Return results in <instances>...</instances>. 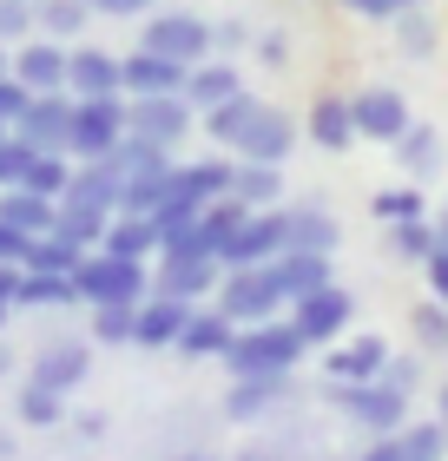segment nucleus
Wrapping results in <instances>:
<instances>
[{"label": "nucleus", "mask_w": 448, "mask_h": 461, "mask_svg": "<svg viewBox=\"0 0 448 461\" xmlns=\"http://www.w3.org/2000/svg\"><path fill=\"white\" fill-rule=\"evenodd\" d=\"M304 349H310V343L297 337V323H290V317H284V323L270 317V323H244L218 363L231 369V383H238V375H290Z\"/></svg>", "instance_id": "f257e3e1"}, {"label": "nucleus", "mask_w": 448, "mask_h": 461, "mask_svg": "<svg viewBox=\"0 0 448 461\" xmlns=\"http://www.w3.org/2000/svg\"><path fill=\"white\" fill-rule=\"evenodd\" d=\"M211 303L244 330V323H270L277 310H290V290H284V277H277V264H251V270H224Z\"/></svg>", "instance_id": "f03ea898"}, {"label": "nucleus", "mask_w": 448, "mask_h": 461, "mask_svg": "<svg viewBox=\"0 0 448 461\" xmlns=\"http://www.w3.org/2000/svg\"><path fill=\"white\" fill-rule=\"evenodd\" d=\"M73 290H79V303H145L152 297V277H145V264H133V258L87 250L79 270H73Z\"/></svg>", "instance_id": "7ed1b4c3"}, {"label": "nucleus", "mask_w": 448, "mask_h": 461, "mask_svg": "<svg viewBox=\"0 0 448 461\" xmlns=\"http://www.w3.org/2000/svg\"><path fill=\"white\" fill-rule=\"evenodd\" d=\"M191 113L185 106V93H145V99H125V132L145 139V145H159V152H178L185 132H191Z\"/></svg>", "instance_id": "20e7f679"}, {"label": "nucleus", "mask_w": 448, "mask_h": 461, "mask_svg": "<svg viewBox=\"0 0 448 461\" xmlns=\"http://www.w3.org/2000/svg\"><path fill=\"white\" fill-rule=\"evenodd\" d=\"M290 323H297V337H304L310 349H324L336 337H350V323H356V297L343 284H324V290H304V297L290 303Z\"/></svg>", "instance_id": "39448f33"}, {"label": "nucleus", "mask_w": 448, "mask_h": 461, "mask_svg": "<svg viewBox=\"0 0 448 461\" xmlns=\"http://www.w3.org/2000/svg\"><path fill=\"white\" fill-rule=\"evenodd\" d=\"M284 250H290V212H284V204H270V212H251L238 224V238L218 250V264L224 270H251V264H277Z\"/></svg>", "instance_id": "423d86ee"}, {"label": "nucleus", "mask_w": 448, "mask_h": 461, "mask_svg": "<svg viewBox=\"0 0 448 461\" xmlns=\"http://www.w3.org/2000/svg\"><path fill=\"white\" fill-rule=\"evenodd\" d=\"M125 145V99H73V158H113Z\"/></svg>", "instance_id": "0eeeda50"}, {"label": "nucleus", "mask_w": 448, "mask_h": 461, "mask_svg": "<svg viewBox=\"0 0 448 461\" xmlns=\"http://www.w3.org/2000/svg\"><path fill=\"white\" fill-rule=\"evenodd\" d=\"M139 47L159 59H178V67H198V59H211V27L198 14H145Z\"/></svg>", "instance_id": "6e6552de"}, {"label": "nucleus", "mask_w": 448, "mask_h": 461, "mask_svg": "<svg viewBox=\"0 0 448 461\" xmlns=\"http://www.w3.org/2000/svg\"><path fill=\"white\" fill-rule=\"evenodd\" d=\"M336 402H343V415H356L370 435H402L409 429V395L389 389L376 375V383H336Z\"/></svg>", "instance_id": "1a4fd4ad"}, {"label": "nucleus", "mask_w": 448, "mask_h": 461, "mask_svg": "<svg viewBox=\"0 0 448 461\" xmlns=\"http://www.w3.org/2000/svg\"><path fill=\"white\" fill-rule=\"evenodd\" d=\"M350 119H356V139H376V145H396L416 125L409 99H402L396 86H356L350 93Z\"/></svg>", "instance_id": "9d476101"}, {"label": "nucleus", "mask_w": 448, "mask_h": 461, "mask_svg": "<svg viewBox=\"0 0 448 461\" xmlns=\"http://www.w3.org/2000/svg\"><path fill=\"white\" fill-rule=\"evenodd\" d=\"M14 139H27L33 152H67V139H73V93H33L27 113L14 119Z\"/></svg>", "instance_id": "9b49d317"}, {"label": "nucleus", "mask_w": 448, "mask_h": 461, "mask_svg": "<svg viewBox=\"0 0 448 461\" xmlns=\"http://www.w3.org/2000/svg\"><path fill=\"white\" fill-rule=\"evenodd\" d=\"M297 152V119L277 113V106H258L244 125V139L231 145V158H251V165H284Z\"/></svg>", "instance_id": "f8f14e48"}, {"label": "nucleus", "mask_w": 448, "mask_h": 461, "mask_svg": "<svg viewBox=\"0 0 448 461\" xmlns=\"http://www.w3.org/2000/svg\"><path fill=\"white\" fill-rule=\"evenodd\" d=\"M7 73H14L27 93H67V47L33 33V40H20V47L7 53Z\"/></svg>", "instance_id": "ddd939ff"}, {"label": "nucleus", "mask_w": 448, "mask_h": 461, "mask_svg": "<svg viewBox=\"0 0 448 461\" xmlns=\"http://www.w3.org/2000/svg\"><path fill=\"white\" fill-rule=\"evenodd\" d=\"M93 375V343H79V337H59V343H47L33 356V375L27 383H40V389H53V395H73L79 383Z\"/></svg>", "instance_id": "4468645a"}, {"label": "nucleus", "mask_w": 448, "mask_h": 461, "mask_svg": "<svg viewBox=\"0 0 448 461\" xmlns=\"http://www.w3.org/2000/svg\"><path fill=\"white\" fill-rule=\"evenodd\" d=\"M67 93L73 99H125L119 59L105 47H67Z\"/></svg>", "instance_id": "2eb2a0df"}, {"label": "nucleus", "mask_w": 448, "mask_h": 461, "mask_svg": "<svg viewBox=\"0 0 448 461\" xmlns=\"http://www.w3.org/2000/svg\"><path fill=\"white\" fill-rule=\"evenodd\" d=\"M185 317H191L185 297H165V290H152V297L133 310V343H139V349H178Z\"/></svg>", "instance_id": "dca6fc26"}, {"label": "nucleus", "mask_w": 448, "mask_h": 461, "mask_svg": "<svg viewBox=\"0 0 448 461\" xmlns=\"http://www.w3.org/2000/svg\"><path fill=\"white\" fill-rule=\"evenodd\" d=\"M382 363H389V343L382 337H336V349H324L330 383H376Z\"/></svg>", "instance_id": "f3484780"}, {"label": "nucleus", "mask_w": 448, "mask_h": 461, "mask_svg": "<svg viewBox=\"0 0 448 461\" xmlns=\"http://www.w3.org/2000/svg\"><path fill=\"white\" fill-rule=\"evenodd\" d=\"M185 73L191 67H178V59H159V53H125L119 59V86H125V99H145V93H185Z\"/></svg>", "instance_id": "a211bd4d"}, {"label": "nucleus", "mask_w": 448, "mask_h": 461, "mask_svg": "<svg viewBox=\"0 0 448 461\" xmlns=\"http://www.w3.org/2000/svg\"><path fill=\"white\" fill-rule=\"evenodd\" d=\"M218 277H224L218 258H159V284H152V290L198 303V297H218Z\"/></svg>", "instance_id": "6ab92c4d"}, {"label": "nucleus", "mask_w": 448, "mask_h": 461, "mask_svg": "<svg viewBox=\"0 0 448 461\" xmlns=\"http://www.w3.org/2000/svg\"><path fill=\"white\" fill-rule=\"evenodd\" d=\"M231 337H238V323H231L218 303H191V317L178 330V356H224Z\"/></svg>", "instance_id": "aec40b11"}, {"label": "nucleus", "mask_w": 448, "mask_h": 461, "mask_svg": "<svg viewBox=\"0 0 448 461\" xmlns=\"http://www.w3.org/2000/svg\"><path fill=\"white\" fill-rule=\"evenodd\" d=\"M119 192H125V178H119V165H113V158H73V185H67V198H73V204L119 212Z\"/></svg>", "instance_id": "412c9836"}, {"label": "nucleus", "mask_w": 448, "mask_h": 461, "mask_svg": "<svg viewBox=\"0 0 448 461\" xmlns=\"http://www.w3.org/2000/svg\"><path fill=\"white\" fill-rule=\"evenodd\" d=\"M231 93H244V79L231 59H198V67L185 73V106L191 113H211V106H224Z\"/></svg>", "instance_id": "4be33fe9"}, {"label": "nucleus", "mask_w": 448, "mask_h": 461, "mask_svg": "<svg viewBox=\"0 0 448 461\" xmlns=\"http://www.w3.org/2000/svg\"><path fill=\"white\" fill-rule=\"evenodd\" d=\"M231 165L238 158H198V165H172V192L191 204H211V198H231Z\"/></svg>", "instance_id": "5701e85b"}, {"label": "nucleus", "mask_w": 448, "mask_h": 461, "mask_svg": "<svg viewBox=\"0 0 448 461\" xmlns=\"http://www.w3.org/2000/svg\"><path fill=\"white\" fill-rule=\"evenodd\" d=\"M53 218H59V204H53V198H40V192H27V185L0 192V224H14L20 238H47Z\"/></svg>", "instance_id": "b1692460"}, {"label": "nucleus", "mask_w": 448, "mask_h": 461, "mask_svg": "<svg viewBox=\"0 0 448 461\" xmlns=\"http://www.w3.org/2000/svg\"><path fill=\"white\" fill-rule=\"evenodd\" d=\"M159 224L152 218H133V212H113V224H105V244L99 250H113V258H133V264H145V258H159Z\"/></svg>", "instance_id": "393cba45"}, {"label": "nucleus", "mask_w": 448, "mask_h": 461, "mask_svg": "<svg viewBox=\"0 0 448 461\" xmlns=\"http://www.w3.org/2000/svg\"><path fill=\"white\" fill-rule=\"evenodd\" d=\"M277 192H284V165H251V158L231 165V198H238L244 212H270Z\"/></svg>", "instance_id": "a878e982"}, {"label": "nucleus", "mask_w": 448, "mask_h": 461, "mask_svg": "<svg viewBox=\"0 0 448 461\" xmlns=\"http://www.w3.org/2000/svg\"><path fill=\"white\" fill-rule=\"evenodd\" d=\"M290 212V250H316V258H330L336 244H343V230L324 204H284Z\"/></svg>", "instance_id": "bb28decb"}, {"label": "nucleus", "mask_w": 448, "mask_h": 461, "mask_svg": "<svg viewBox=\"0 0 448 461\" xmlns=\"http://www.w3.org/2000/svg\"><path fill=\"white\" fill-rule=\"evenodd\" d=\"M87 20H93L87 0H33V33L40 40H59V47H67V40L87 33Z\"/></svg>", "instance_id": "cd10ccee"}, {"label": "nucleus", "mask_w": 448, "mask_h": 461, "mask_svg": "<svg viewBox=\"0 0 448 461\" xmlns=\"http://www.w3.org/2000/svg\"><path fill=\"white\" fill-rule=\"evenodd\" d=\"M165 198H172V165H152V172H133V178H125L119 212H133V218H159V212H165Z\"/></svg>", "instance_id": "c85d7f7f"}, {"label": "nucleus", "mask_w": 448, "mask_h": 461, "mask_svg": "<svg viewBox=\"0 0 448 461\" xmlns=\"http://www.w3.org/2000/svg\"><path fill=\"white\" fill-rule=\"evenodd\" d=\"M310 139L324 145V152H350L356 145V119H350V99H316L310 106Z\"/></svg>", "instance_id": "c756f323"}, {"label": "nucleus", "mask_w": 448, "mask_h": 461, "mask_svg": "<svg viewBox=\"0 0 448 461\" xmlns=\"http://www.w3.org/2000/svg\"><path fill=\"white\" fill-rule=\"evenodd\" d=\"M105 224H113V212H99V204H73V198H59V218H53V230L67 244H79V250H99L105 244Z\"/></svg>", "instance_id": "7c9ffc66"}, {"label": "nucleus", "mask_w": 448, "mask_h": 461, "mask_svg": "<svg viewBox=\"0 0 448 461\" xmlns=\"http://www.w3.org/2000/svg\"><path fill=\"white\" fill-rule=\"evenodd\" d=\"M396 158H402L409 178H435L442 172V132L435 125H409V132L396 139Z\"/></svg>", "instance_id": "2f4dec72"}, {"label": "nucleus", "mask_w": 448, "mask_h": 461, "mask_svg": "<svg viewBox=\"0 0 448 461\" xmlns=\"http://www.w3.org/2000/svg\"><path fill=\"white\" fill-rule=\"evenodd\" d=\"M258 106H264V99L251 93V86H244V93H231L224 106H211V113H205V132H211V139H218L224 152H231V145L244 139V125H251V113H258Z\"/></svg>", "instance_id": "473e14b6"}, {"label": "nucleus", "mask_w": 448, "mask_h": 461, "mask_svg": "<svg viewBox=\"0 0 448 461\" xmlns=\"http://www.w3.org/2000/svg\"><path fill=\"white\" fill-rule=\"evenodd\" d=\"M277 277H284L290 303L304 297V290H324V284H336V277H330V258H316V250H284V258H277Z\"/></svg>", "instance_id": "72a5a7b5"}, {"label": "nucleus", "mask_w": 448, "mask_h": 461, "mask_svg": "<svg viewBox=\"0 0 448 461\" xmlns=\"http://www.w3.org/2000/svg\"><path fill=\"white\" fill-rule=\"evenodd\" d=\"M79 258H87L79 244H67L59 230H47V238H27V258H20V270H53V277H73Z\"/></svg>", "instance_id": "f704fd0d"}, {"label": "nucleus", "mask_w": 448, "mask_h": 461, "mask_svg": "<svg viewBox=\"0 0 448 461\" xmlns=\"http://www.w3.org/2000/svg\"><path fill=\"white\" fill-rule=\"evenodd\" d=\"M14 303H33V310H67L79 303L73 277H53V270H20V297Z\"/></svg>", "instance_id": "c9c22d12"}, {"label": "nucleus", "mask_w": 448, "mask_h": 461, "mask_svg": "<svg viewBox=\"0 0 448 461\" xmlns=\"http://www.w3.org/2000/svg\"><path fill=\"white\" fill-rule=\"evenodd\" d=\"M20 185L59 204V198H67V185H73V158L67 152H33V165H27V178H20Z\"/></svg>", "instance_id": "e433bc0d"}, {"label": "nucleus", "mask_w": 448, "mask_h": 461, "mask_svg": "<svg viewBox=\"0 0 448 461\" xmlns=\"http://www.w3.org/2000/svg\"><path fill=\"white\" fill-rule=\"evenodd\" d=\"M277 395H284V375H238V389H231V415L251 422V415H264Z\"/></svg>", "instance_id": "4c0bfd02"}, {"label": "nucleus", "mask_w": 448, "mask_h": 461, "mask_svg": "<svg viewBox=\"0 0 448 461\" xmlns=\"http://www.w3.org/2000/svg\"><path fill=\"white\" fill-rule=\"evenodd\" d=\"M133 310L139 303H93V343L99 349H125L133 343Z\"/></svg>", "instance_id": "58836bf2"}, {"label": "nucleus", "mask_w": 448, "mask_h": 461, "mask_svg": "<svg viewBox=\"0 0 448 461\" xmlns=\"http://www.w3.org/2000/svg\"><path fill=\"white\" fill-rule=\"evenodd\" d=\"M396 448H402V461H442L448 455V429L442 422H409L396 435Z\"/></svg>", "instance_id": "ea45409f"}, {"label": "nucleus", "mask_w": 448, "mask_h": 461, "mask_svg": "<svg viewBox=\"0 0 448 461\" xmlns=\"http://www.w3.org/2000/svg\"><path fill=\"white\" fill-rule=\"evenodd\" d=\"M396 20H402V27H396V47L409 53V59H429V53H435V20L422 14V7H402Z\"/></svg>", "instance_id": "a19ab883"}, {"label": "nucleus", "mask_w": 448, "mask_h": 461, "mask_svg": "<svg viewBox=\"0 0 448 461\" xmlns=\"http://www.w3.org/2000/svg\"><path fill=\"white\" fill-rule=\"evenodd\" d=\"M59 415H67V395H53V389H40V383L20 389V422H27V429H53Z\"/></svg>", "instance_id": "79ce46f5"}, {"label": "nucleus", "mask_w": 448, "mask_h": 461, "mask_svg": "<svg viewBox=\"0 0 448 461\" xmlns=\"http://www.w3.org/2000/svg\"><path fill=\"white\" fill-rule=\"evenodd\" d=\"M389 244H396V258H416V264H429V258H435V224L409 218V224H396V230H389Z\"/></svg>", "instance_id": "37998d69"}, {"label": "nucleus", "mask_w": 448, "mask_h": 461, "mask_svg": "<svg viewBox=\"0 0 448 461\" xmlns=\"http://www.w3.org/2000/svg\"><path fill=\"white\" fill-rule=\"evenodd\" d=\"M20 40H33V0H0V47H20Z\"/></svg>", "instance_id": "c03bdc74"}, {"label": "nucleus", "mask_w": 448, "mask_h": 461, "mask_svg": "<svg viewBox=\"0 0 448 461\" xmlns=\"http://www.w3.org/2000/svg\"><path fill=\"white\" fill-rule=\"evenodd\" d=\"M376 218H382V224L422 218V192H416V185H402V192H376Z\"/></svg>", "instance_id": "a18cd8bd"}, {"label": "nucleus", "mask_w": 448, "mask_h": 461, "mask_svg": "<svg viewBox=\"0 0 448 461\" xmlns=\"http://www.w3.org/2000/svg\"><path fill=\"white\" fill-rule=\"evenodd\" d=\"M27 165H33V145L7 132V139H0V192H14V185L27 178Z\"/></svg>", "instance_id": "49530a36"}, {"label": "nucleus", "mask_w": 448, "mask_h": 461, "mask_svg": "<svg viewBox=\"0 0 448 461\" xmlns=\"http://www.w3.org/2000/svg\"><path fill=\"white\" fill-rule=\"evenodd\" d=\"M27 99H33V93H27V86H20V79H14V73H0V125H14L20 113H27Z\"/></svg>", "instance_id": "de8ad7c7"}, {"label": "nucleus", "mask_w": 448, "mask_h": 461, "mask_svg": "<svg viewBox=\"0 0 448 461\" xmlns=\"http://www.w3.org/2000/svg\"><path fill=\"white\" fill-rule=\"evenodd\" d=\"M416 330H422L429 343H448V303H435V297H429V303L416 310Z\"/></svg>", "instance_id": "09e8293b"}, {"label": "nucleus", "mask_w": 448, "mask_h": 461, "mask_svg": "<svg viewBox=\"0 0 448 461\" xmlns=\"http://www.w3.org/2000/svg\"><path fill=\"white\" fill-rule=\"evenodd\" d=\"M251 47V27L244 20H224V27H211V53H244Z\"/></svg>", "instance_id": "8fccbe9b"}, {"label": "nucleus", "mask_w": 448, "mask_h": 461, "mask_svg": "<svg viewBox=\"0 0 448 461\" xmlns=\"http://www.w3.org/2000/svg\"><path fill=\"white\" fill-rule=\"evenodd\" d=\"M416 375H422V369H416V356H396V349H389V363H382V383L409 395V389H416Z\"/></svg>", "instance_id": "3c124183"}, {"label": "nucleus", "mask_w": 448, "mask_h": 461, "mask_svg": "<svg viewBox=\"0 0 448 461\" xmlns=\"http://www.w3.org/2000/svg\"><path fill=\"white\" fill-rule=\"evenodd\" d=\"M87 7L105 20H139V14H152V0H87Z\"/></svg>", "instance_id": "603ef678"}, {"label": "nucleus", "mask_w": 448, "mask_h": 461, "mask_svg": "<svg viewBox=\"0 0 448 461\" xmlns=\"http://www.w3.org/2000/svg\"><path fill=\"white\" fill-rule=\"evenodd\" d=\"M429 297L448 303V244H435V258H429Z\"/></svg>", "instance_id": "864d4df0"}, {"label": "nucleus", "mask_w": 448, "mask_h": 461, "mask_svg": "<svg viewBox=\"0 0 448 461\" xmlns=\"http://www.w3.org/2000/svg\"><path fill=\"white\" fill-rule=\"evenodd\" d=\"M20 258H27V238L14 224H0V264H20Z\"/></svg>", "instance_id": "5fc2aeb1"}, {"label": "nucleus", "mask_w": 448, "mask_h": 461, "mask_svg": "<svg viewBox=\"0 0 448 461\" xmlns=\"http://www.w3.org/2000/svg\"><path fill=\"white\" fill-rule=\"evenodd\" d=\"M343 7L370 14V20H389V14H402V0H343Z\"/></svg>", "instance_id": "6e6d98bb"}, {"label": "nucleus", "mask_w": 448, "mask_h": 461, "mask_svg": "<svg viewBox=\"0 0 448 461\" xmlns=\"http://www.w3.org/2000/svg\"><path fill=\"white\" fill-rule=\"evenodd\" d=\"M435 244H448V204H442V218H435Z\"/></svg>", "instance_id": "4d7b16f0"}, {"label": "nucleus", "mask_w": 448, "mask_h": 461, "mask_svg": "<svg viewBox=\"0 0 448 461\" xmlns=\"http://www.w3.org/2000/svg\"><path fill=\"white\" fill-rule=\"evenodd\" d=\"M442 429H448V383H442Z\"/></svg>", "instance_id": "13d9d810"}, {"label": "nucleus", "mask_w": 448, "mask_h": 461, "mask_svg": "<svg viewBox=\"0 0 448 461\" xmlns=\"http://www.w3.org/2000/svg\"><path fill=\"white\" fill-rule=\"evenodd\" d=\"M0 375H7V349H0Z\"/></svg>", "instance_id": "bf43d9fd"}, {"label": "nucleus", "mask_w": 448, "mask_h": 461, "mask_svg": "<svg viewBox=\"0 0 448 461\" xmlns=\"http://www.w3.org/2000/svg\"><path fill=\"white\" fill-rule=\"evenodd\" d=\"M0 73H7V47H0Z\"/></svg>", "instance_id": "052dcab7"}, {"label": "nucleus", "mask_w": 448, "mask_h": 461, "mask_svg": "<svg viewBox=\"0 0 448 461\" xmlns=\"http://www.w3.org/2000/svg\"><path fill=\"white\" fill-rule=\"evenodd\" d=\"M7 132H14V125H0V139H7Z\"/></svg>", "instance_id": "680f3d73"}, {"label": "nucleus", "mask_w": 448, "mask_h": 461, "mask_svg": "<svg viewBox=\"0 0 448 461\" xmlns=\"http://www.w3.org/2000/svg\"><path fill=\"white\" fill-rule=\"evenodd\" d=\"M0 317H7V303H0Z\"/></svg>", "instance_id": "e2e57ef3"}]
</instances>
